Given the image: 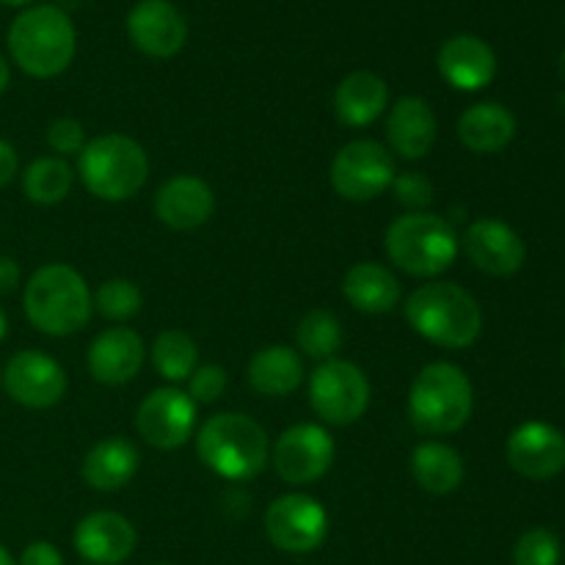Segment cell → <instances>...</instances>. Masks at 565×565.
Here are the masks:
<instances>
[{
  "instance_id": "6da1fadb",
  "label": "cell",
  "mask_w": 565,
  "mask_h": 565,
  "mask_svg": "<svg viewBox=\"0 0 565 565\" xmlns=\"http://www.w3.org/2000/svg\"><path fill=\"white\" fill-rule=\"evenodd\" d=\"M406 320L423 340L450 351L472 348L483 334V309L452 281L419 285L406 298Z\"/></svg>"
},
{
  "instance_id": "7a4b0ae2",
  "label": "cell",
  "mask_w": 565,
  "mask_h": 565,
  "mask_svg": "<svg viewBox=\"0 0 565 565\" xmlns=\"http://www.w3.org/2000/svg\"><path fill=\"white\" fill-rule=\"evenodd\" d=\"M28 323L47 337H72L92 320L94 301L86 279L72 265H42L22 292Z\"/></svg>"
},
{
  "instance_id": "3957f363",
  "label": "cell",
  "mask_w": 565,
  "mask_h": 565,
  "mask_svg": "<svg viewBox=\"0 0 565 565\" xmlns=\"http://www.w3.org/2000/svg\"><path fill=\"white\" fill-rule=\"evenodd\" d=\"M196 452L204 467L218 478L246 483L268 467L270 441L257 419L248 414L224 412L199 428Z\"/></svg>"
},
{
  "instance_id": "277c9868",
  "label": "cell",
  "mask_w": 565,
  "mask_h": 565,
  "mask_svg": "<svg viewBox=\"0 0 565 565\" xmlns=\"http://www.w3.org/2000/svg\"><path fill=\"white\" fill-rule=\"evenodd\" d=\"M77 36L70 14L58 6H31L9 28V53L25 75L47 81L75 58Z\"/></svg>"
},
{
  "instance_id": "5b68a950",
  "label": "cell",
  "mask_w": 565,
  "mask_h": 565,
  "mask_svg": "<svg viewBox=\"0 0 565 565\" xmlns=\"http://www.w3.org/2000/svg\"><path fill=\"white\" fill-rule=\"evenodd\" d=\"M475 390L469 375L452 362H430L408 390V419L425 436H450L469 423Z\"/></svg>"
},
{
  "instance_id": "8992f818",
  "label": "cell",
  "mask_w": 565,
  "mask_h": 565,
  "mask_svg": "<svg viewBox=\"0 0 565 565\" xmlns=\"http://www.w3.org/2000/svg\"><path fill=\"white\" fill-rule=\"evenodd\" d=\"M77 177L94 199L127 202L147 185L149 158L136 138L108 132L86 141L77 154Z\"/></svg>"
},
{
  "instance_id": "52a82bcc",
  "label": "cell",
  "mask_w": 565,
  "mask_h": 565,
  "mask_svg": "<svg viewBox=\"0 0 565 565\" xmlns=\"http://www.w3.org/2000/svg\"><path fill=\"white\" fill-rule=\"evenodd\" d=\"M386 257L403 274L436 279L458 257V235L445 218L434 213H406L386 226Z\"/></svg>"
},
{
  "instance_id": "ba28073f",
  "label": "cell",
  "mask_w": 565,
  "mask_h": 565,
  "mask_svg": "<svg viewBox=\"0 0 565 565\" xmlns=\"http://www.w3.org/2000/svg\"><path fill=\"white\" fill-rule=\"evenodd\" d=\"M370 381L359 364L329 359L309 375V403L329 425H353L370 408Z\"/></svg>"
},
{
  "instance_id": "9c48e42d",
  "label": "cell",
  "mask_w": 565,
  "mask_h": 565,
  "mask_svg": "<svg viewBox=\"0 0 565 565\" xmlns=\"http://www.w3.org/2000/svg\"><path fill=\"white\" fill-rule=\"evenodd\" d=\"M395 158L373 138L348 141L331 160V185L348 202H373L395 182Z\"/></svg>"
},
{
  "instance_id": "30bf717a",
  "label": "cell",
  "mask_w": 565,
  "mask_h": 565,
  "mask_svg": "<svg viewBox=\"0 0 565 565\" xmlns=\"http://www.w3.org/2000/svg\"><path fill=\"white\" fill-rule=\"evenodd\" d=\"M265 533L276 550L287 555H309L320 550L329 535V513L315 497L292 494L276 497L265 511Z\"/></svg>"
},
{
  "instance_id": "8fae6325",
  "label": "cell",
  "mask_w": 565,
  "mask_h": 565,
  "mask_svg": "<svg viewBox=\"0 0 565 565\" xmlns=\"http://www.w3.org/2000/svg\"><path fill=\"white\" fill-rule=\"evenodd\" d=\"M334 456V439L318 423L292 425L270 447V463L287 486L318 483L331 469Z\"/></svg>"
},
{
  "instance_id": "7c38bea8",
  "label": "cell",
  "mask_w": 565,
  "mask_h": 565,
  "mask_svg": "<svg viewBox=\"0 0 565 565\" xmlns=\"http://www.w3.org/2000/svg\"><path fill=\"white\" fill-rule=\"evenodd\" d=\"M136 428L154 450H180L196 430V403L177 386H160L138 406Z\"/></svg>"
},
{
  "instance_id": "4fadbf2b",
  "label": "cell",
  "mask_w": 565,
  "mask_h": 565,
  "mask_svg": "<svg viewBox=\"0 0 565 565\" xmlns=\"http://www.w3.org/2000/svg\"><path fill=\"white\" fill-rule=\"evenodd\" d=\"M6 395L22 408H53L66 395V370L42 351H20L6 362L0 373Z\"/></svg>"
},
{
  "instance_id": "5bb4252c",
  "label": "cell",
  "mask_w": 565,
  "mask_h": 565,
  "mask_svg": "<svg viewBox=\"0 0 565 565\" xmlns=\"http://www.w3.org/2000/svg\"><path fill=\"white\" fill-rule=\"evenodd\" d=\"M463 252L478 270L489 276H513L527 259V246L513 226L497 218H478L463 232Z\"/></svg>"
},
{
  "instance_id": "9a60e30c",
  "label": "cell",
  "mask_w": 565,
  "mask_h": 565,
  "mask_svg": "<svg viewBox=\"0 0 565 565\" xmlns=\"http://www.w3.org/2000/svg\"><path fill=\"white\" fill-rule=\"evenodd\" d=\"M147 362V345L141 334L127 326L99 331L86 353V367L92 379L103 386H125L141 373Z\"/></svg>"
},
{
  "instance_id": "2e32d148",
  "label": "cell",
  "mask_w": 565,
  "mask_h": 565,
  "mask_svg": "<svg viewBox=\"0 0 565 565\" xmlns=\"http://www.w3.org/2000/svg\"><path fill=\"white\" fill-rule=\"evenodd\" d=\"M127 33L149 58H171L185 47L188 22L169 0H141L127 14Z\"/></svg>"
},
{
  "instance_id": "e0dca14e",
  "label": "cell",
  "mask_w": 565,
  "mask_h": 565,
  "mask_svg": "<svg viewBox=\"0 0 565 565\" xmlns=\"http://www.w3.org/2000/svg\"><path fill=\"white\" fill-rule=\"evenodd\" d=\"M215 213V193L202 177L177 174L154 193V215L163 226L193 232L207 224Z\"/></svg>"
},
{
  "instance_id": "ac0fdd59",
  "label": "cell",
  "mask_w": 565,
  "mask_h": 565,
  "mask_svg": "<svg viewBox=\"0 0 565 565\" xmlns=\"http://www.w3.org/2000/svg\"><path fill=\"white\" fill-rule=\"evenodd\" d=\"M508 463L527 480H550L565 467V436L550 423H524L508 439Z\"/></svg>"
},
{
  "instance_id": "d6986e66",
  "label": "cell",
  "mask_w": 565,
  "mask_h": 565,
  "mask_svg": "<svg viewBox=\"0 0 565 565\" xmlns=\"http://www.w3.org/2000/svg\"><path fill=\"white\" fill-rule=\"evenodd\" d=\"M138 535L130 519L114 511H97L75 527V550L92 565H121L136 552Z\"/></svg>"
},
{
  "instance_id": "ffe728a7",
  "label": "cell",
  "mask_w": 565,
  "mask_h": 565,
  "mask_svg": "<svg viewBox=\"0 0 565 565\" xmlns=\"http://www.w3.org/2000/svg\"><path fill=\"white\" fill-rule=\"evenodd\" d=\"M441 77L458 92H480L489 86L497 75V55L489 42L472 33H458L447 39L439 50Z\"/></svg>"
},
{
  "instance_id": "44dd1931",
  "label": "cell",
  "mask_w": 565,
  "mask_h": 565,
  "mask_svg": "<svg viewBox=\"0 0 565 565\" xmlns=\"http://www.w3.org/2000/svg\"><path fill=\"white\" fill-rule=\"evenodd\" d=\"M439 121L423 97H401L386 116V141L406 160H423L434 149Z\"/></svg>"
},
{
  "instance_id": "7402d4cb",
  "label": "cell",
  "mask_w": 565,
  "mask_h": 565,
  "mask_svg": "<svg viewBox=\"0 0 565 565\" xmlns=\"http://www.w3.org/2000/svg\"><path fill=\"white\" fill-rule=\"evenodd\" d=\"M138 463H141V456L132 441H127L125 436H108L86 452L81 475L94 491L114 494L136 478Z\"/></svg>"
},
{
  "instance_id": "603a6c76",
  "label": "cell",
  "mask_w": 565,
  "mask_h": 565,
  "mask_svg": "<svg viewBox=\"0 0 565 565\" xmlns=\"http://www.w3.org/2000/svg\"><path fill=\"white\" fill-rule=\"evenodd\" d=\"M390 108V88L375 72L359 70L342 77L334 94L337 119L345 127H367Z\"/></svg>"
},
{
  "instance_id": "cb8c5ba5",
  "label": "cell",
  "mask_w": 565,
  "mask_h": 565,
  "mask_svg": "<svg viewBox=\"0 0 565 565\" xmlns=\"http://www.w3.org/2000/svg\"><path fill=\"white\" fill-rule=\"evenodd\" d=\"M516 136V116L500 103L469 105L458 119V141L475 154L502 152Z\"/></svg>"
},
{
  "instance_id": "d4e9b609",
  "label": "cell",
  "mask_w": 565,
  "mask_h": 565,
  "mask_svg": "<svg viewBox=\"0 0 565 565\" xmlns=\"http://www.w3.org/2000/svg\"><path fill=\"white\" fill-rule=\"evenodd\" d=\"M342 296L356 312L386 315L401 303V281L386 265L356 263L342 279Z\"/></svg>"
},
{
  "instance_id": "484cf974",
  "label": "cell",
  "mask_w": 565,
  "mask_h": 565,
  "mask_svg": "<svg viewBox=\"0 0 565 565\" xmlns=\"http://www.w3.org/2000/svg\"><path fill=\"white\" fill-rule=\"evenodd\" d=\"M248 384L265 397H287L303 384V359L290 345H268L248 362Z\"/></svg>"
},
{
  "instance_id": "4316f807",
  "label": "cell",
  "mask_w": 565,
  "mask_h": 565,
  "mask_svg": "<svg viewBox=\"0 0 565 565\" xmlns=\"http://www.w3.org/2000/svg\"><path fill=\"white\" fill-rule=\"evenodd\" d=\"M412 475L428 494H452L463 483V458L445 441H423L412 452Z\"/></svg>"
},
{
  "instance_id": "83f0119b",
  "label": "cell",
  "mask_w": 565,
  "mask_h": 565,
  "mask_svg": "<svg viewBox=\"0 0 565 565\" xmlns=\"http://www.w3.org/2000/svg\"><path fill=\"white\" fill-rule=\"evenodd\" d=\"M72 182H75V171L64 158H55V154L36 158L22 171V193L28 202L39 207H53L64 202L72 191Z\"/></svg>"
},
{
  "instance_id": "f1b7e54d",
  "label": "cell",
  "mask_w": 565,
  "mask_h": 565,
  "mask_svg": "<svg viewBox=\"0 0 565 565\" xmlns=\"http://www.w3.org/2000/svg\"><path fill=\"white\" fill-rule=\"evenodd\" d=\"M152 364L160 379L169 384H180L193 375L199 367V348L188 331L166 329L152 342Z\"/></svg>"
},
{
  "instance_id": "f546056e",
  "label": "cell",
  "mask_w": 565,
  "mask_h": 565,
  "mask_svg": "<svg viewBox=\"0 0 565 565\" xmlns=\"http://www.w3.org/2000/svg\"><path fill=\"white\" fill-rule=\"evenodd\" d=\"M342 348V326L329 309H312L296 329V351L318 362H329Z\"/></svg>"
},
{
  "instance_id": "4dcf8cb0",
  "label": "cell",
  "mask_w": 565,
  "mask_h": 565,
  "mask_svg": "<svg viewBox=\"0 0 565 565\" xmlns=\"http://www.w3.org/2000/svg\"><path fill=\"white\" fill-rule=\"evenodd\" d=\"M94 309H97L103 318L114 320V323H125L132 320L143 307V296L138 290L136 281L130 279H108L97 287V292H92Z\"/></svg>"
},
{
  "instance_id": "1f68e13d",
  "label": "cell",
  "mask_w": 565,
  "mask_h": 565,
  "mask_svg": "<svg viewBox=\"0 0 565 565\" xmlns=\"http://www.w3.org/2000/svg\"><path fill=\"white\" fill-rule=\"evenodd\" d=\"M563 546L552 530L533 527L513 546V565H561Z\"/></svg>"
},
{
  "instance_id": "d6a6232c",
  "label": "cell",
  "mask_w": 565,
  "mask_h": 565,
  "mask_svg": "<svg viewBox=\"0 0 565 565\" xmlns=\"http://www.w3.org/2000/svg\"><path fill=\"white\" fill-rule=\"evenodd\" d=\"M397 202L408 210V213H428L430 202H434V182L419 171H406L397 174L392 182Z\"/></svg>"
},
{
  "instance_id": "836d02e7",
  "label": "cell",
  "mask_w": 565,
  "mask_h": 565,
  "mask_svg": "<svg viewBox=\"0 0 565 565\" xmlns=\"http://www.w3.org/2000/svg\"><path fill=\"white\" fill-rule=\"evenodd\" d=\"M226 386H230V375L221 364H199L193 375L188 379V395L193 403H215L224 397Z\"/></svg>"
},
{
  "instance_id": "e575fe53",
  "label": "cell",
  "mask_w": 565,
  "mask_h": 565,
  "mask_svg": "<svg viewBox=\"0 0 565 565\" xmlns=\"http://www.w3.org/2000/svg\"><path fill=\"white\" fill-rule=\"evenodd\" d=\"M47 147L53 149L55 158H70V154H81L86 147V130L72 116H61L53 119L47 127Z\"/></svg>"
},
{
  "instance_id": "d590c367",
  "label": "cell",
  "mask_w": 565,
  "mask_h": 565,
  "mask_svg": "<svg viewBox=\"0 0 565 565\" xmlns=\"http://www.w3.org/2000/svg\"><path fill=\"white\" fill-rule=\"evenodd\" d=\"M17 565H64V555L50 541H33V544L22 550Z\"/></svg>"
},
{
  "instance_id": "8d00e7d4",
  "label": "cell",
  "mask_w": 565,
  "mask_h": 565,
  "mask_svg": "<svg viewBox=\"0 0 565 565\" xmlns=\"http://www.w3.org/2000/svg\"><path fill=\"white\" fill-rule=\"evenodd\" d=\"M20 174V154L6 138H0V188L11 185Z\"/></svg>"
},
{
  "instance_id": "74e56055",
  "label": "cell",
  "mask_w": 565,
  "mask_h": 565,
  "mask_svg": "<svg viewBox=\"0 0 565 565\" xmlns=\"http://www.w3.org/2000/svg\"><path fill=\"white\" fill-rule=\"evenodd\" d=\"M20 281L22 270L17 259L9 257V254H0V296H11L20 287Z\"/></svg>"
},
{
  "instance_id": "f35d334b",
  "label": "cell",
  "mask_w": 565,
  "mask_h": 565,
  "mask_svg": "<svg viewBox=\"0 0 565 565\" xmlns=\"http://www.w3.org/2000/svg\"><path fill=\"white\" fill-rule=\"evenodd\" d=\"M9 81H11V70H9V61L3 58V53H0V94L9 88Z\"/></svg>"
},
{
  "instance_id": "ab89813d",
  "label": "cell",
  "mask_w": 565,
  "mask_h": 565,
  "mask_svg": "<svg viewBox=\"0 0 565 565\" xmlns=\"http://www.w3.org/2000/svg\"><path fill=\"white\" fill-rule=\"evenodd\" d=\"M6 334H9V318H6V312L0 309V342L6 340Z\"/></svg>"
},
{
  "instance_id": "60d3db41",
  "label": "cell",
  "mask_w": 565,
  "mask_h": 565,
  "mask_svg": "<svg viewBox=\"0 0 565 565\" xmlns=\"http://www.w3.org/2000/svg\"><path fill=\"white\" fill-rule=\"evenodd\" d=\"M0 565H17V561L9 555V550H6V546H0Z\"/></svg>"
},
{
  "instance_id": "b9f144b4",
  "label": "cell",
  "mask_w": 565,
  "mask_h": 565,
  "mask_svg": "<svg viewBox=\"0 0 565 565\" xmlns=\"http://www.w3.org/2000/svg\"><path fill=\"white\" fill-rule=\"evenodd\" d=\"M0 3L3 6H28V3H33V0H0Z\"/></svg>"
},
{
  "instance_id": "7bdbcfd3",
  "label": "cell",
  "mask_w": 565,
  "mask_h": 565,
  "mask_svg": "<svg viewBox=\"0 0 565 565\" xmlns=\"http://www.w3.org/2000/svg\"><path fill=\"white\" fill-rule=\"evenodd\" d=\"M158 565H166V563H158Z\"/></svg>"
},
{
  "instance_id": "ee69618b",
  "label": "cell",
  "mask_w": 565,
  "mask_h": 565,
  "mask_svg": "<svg viewBox=\"0 0 565 565\" xmlns=\"http://www.w3.org/2000/svg\"><path fill=\"white\" fill-rule=\"evenodd\" d=\"M563 356H565V351H563Z\"/></svg>"
}]
</instances>
